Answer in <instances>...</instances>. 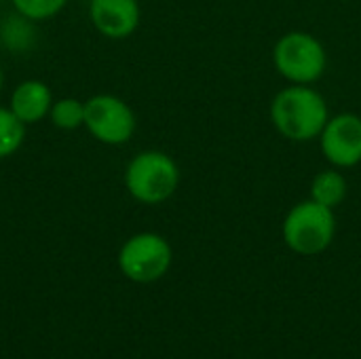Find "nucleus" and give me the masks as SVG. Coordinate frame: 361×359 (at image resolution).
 <instances>
[{
    "instance_id": "f257e3e1",
    "label": "nucleus",
    "mask_w": 361,
    "mask_h": 359,
    "mask_svg": "<svg viewBox=\"0 0 361 359\" xmlns=\"http://www.w3.org/2000/svg\"><path fill=\"white\" fill-rule=\"evenodd\" d=\"M275 129L292 142H309L322 135L328 116V104L309 85H292L279 91L271 104Z\"/></svg>"
},
{
    "instance_id": "f03ea898",
    "label": "nucleus",
    "mask_w": 361,
    "mask_h": 359,
    "mask_svg": "<svg viewBox=\"0 0 361 359\" xmlns=\"http://www.w3.org/2000/svg\"><path fill=\"white\" fill-rule=\"evenodd\" d=\"M180 184L176 161L163 150H142L125 167V188L142 205H159L171 199Z\"/></svg>"
},
{
    "instance_id": "7ed1b4c3",
    "label": "nucleus",
    "mask_w": 361,
    "mask_h": 359,
    "mask_svg": "<svg viewBox=\"0 0 361 359\" xmlns=\"http://www.w3.org/2000/svg\"><path fill=\"white\" fill-rule=\"evenodd\" d=\"M336 235L334 209L309 199L294 205L283 220V241L298 256L326 252Z\"/></svg>"
},
{
    "instance_id": "20e7f679",
    "label": "nucleus",
    "mask_w": 361,
    "mask_h": 359,
    "mask_svg": "<svg viewBox=\"0 0 361 359\" xmlns=\"http://www.w3.org/2000/svg\"><path fill=\"white\" fill-rule=\"evenodd\" d=\"M173 260L171 245L159 233H137L129 237L116 256L121 273L133 284H154L167 275Z\"/></svg>"
},
{
    "instance_id": "39448f33",
    "label": "nucleus",
    "mask_w": 361,
    "mask_h": 359,
    "mask_svg": "<svg viewBox=\"0 0 361 359\" xmlns=\"http://www.w3.org/2000/svg\"><path fill=\"white\" fill-rule=\"evenodd\" d=\"M273 61L277 72L292 85H311L326 72L328 55L315 36L307 32H290L275 44Z\"/></svg>"
},
{
    "instance_id": "423d86ee",
    "label": "nucleus",
    "mask_w": 361,
    "mask_h": 359,
    "mask_svg": "<svg viewBox=\"0 0 361 359\" xmlns=\"http://www.w3.org/2000/svg\"><path fill=\"white\" fill-rule=\"evenodd\" d=\"M87 133L104 146L127 144L137 127L131 106L112 93H97L85 99V123Z\"/></svg>"
},
{
    "instance_id": "0eeeda50",
    "label": "nucleus",
    "mask_w": 361,
    "mask_h": 359,
    "mask_svg": "<svg viewBox=\"0 0 361 359\" xmlns=\"http://www.w3.org/2000/svg\"><path fill=\"white\" fill-rule=\"evenodd\" d=\"M322 152L334 167H353L361 163V116L338 114L330 118L319 135Z\"/></svg>"
},
{
    "instance_id": "6e6552de",
    "label": "nucleus",
    "mask_w": 361,
    "mask_h": 359,
    "mask_svg": "<svg viewBox=\"0 0 361 359\" xmlns=\"http://www.w3.org/2000/svg\"><path fill=\"white\" fill-rule=\"evenodd\" d=\"M140 19L137 0H89V21L104 38H129L137 30Z\"/></svg>"
},
{
    "instance_id": "1a4fd4ad",
    "label": "nucleus",
    "mask_w": 361,
    "mask_h": 359,
    "mask_svg": "<svg viewBox=\"0 0 361 359\" xmlns=\"http://www.w3.org/2000/svg\"><path fill=\"white\" fill-rule=\"evenodd\" d=\"M55 97L49 85L40 78H25L15 85L8 97V108L25 125H38L49 118Z\"/></svg>"
},
{
    "instance_id": "9d476101",
    "label": "nucleus",
    "mask_w": 361,
    "mask_h": 359,
    "mask_svg": "<svg viewBox=\"0 0 361 359\" xmlns=\"http://www.w3.org/2000/svg\"><path fill=\"white\" fill-rule=\"evenodd\" d=\"M36 23L19 13H8L0 21V47L13 55H25L36 47Z\"/></svg>"
},
{
    "instance_id": "9b49d317",
    "label": "nucleus",
    "mask_w": 361,
    "mask_h": 359,
    "mask_svg": "<svg viewBox=\"0 0 361 359\" xmlns=\"http://www.w3.org/2000/svg\"><path fill=\"white\" fill-rule=\"evenodd\" d=\"M347 197V180L336 169L319 171L311 182V199L330 209L338 207Z\"/></svg>"
},
{
    "instance_id": "f8f14e48",
    "label": "nucleus",
    "mask_w": 361,
    "mask_h": 359,
    "mask_svg": "<svg viewBox=\"0 0 361 359\" xmlns=\"http://www.w3.org/2000/svg\"><path fill=\"white\" fill-rule=\"evenodd\" d=\"M27 127L13 114L8 106H0V161L19 152L25 142Z\"/></svg>"
},
{
    "instance_id": "ddd939ff",
    "label": "nucleus",
    "mask_w": 361,
    "mask_h": 359,
    "mask_svg": "<svg viewBox=\"0 0 361 359\" xmlns=\"http://www.w3.org/2000/svg\"><path fill=\"white\" fill-rule=\"evenodd\" d=\"M49 121L61 131H74L85 123V102L78 97H59L53 102Z\"/></svg>"
},
{
    "instance_id": "4468645a",
    "label": "nucleus",
    "mask_w": 361,
    "mask_h": 359,
    "mask_svg": "<svg viewBox=\"0 0 361 359\" xmlns=\"http://www.w3.org/2000/svg\"><path fill=\"white\" fill-rule=\"evenodd\" d=\"M8 2L15 13L23 15L34 23H42L57 17L68 4V0H8Z\"/></svg>"
},
{
    "instance_id": "2eb2a0df",
    "label": "nucleus",
    "mask_w": 361,
    "mask_h": 359,
    "mask_svg": "<svg viewBox=\"0 0 361 359\" xmlns=\"http://www.w3.org/2000/svg\"><path fill=\"white\" fill-rule=\"evenodd\" d=\"M2 87H4V72H2V66H0V91H2Z\"/></svg>"
}]
</instances>
